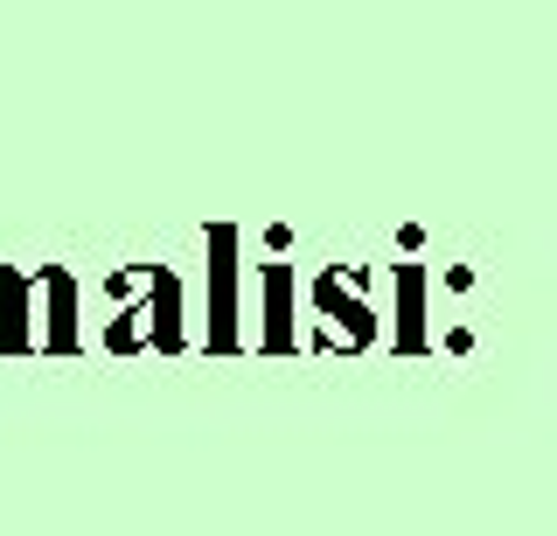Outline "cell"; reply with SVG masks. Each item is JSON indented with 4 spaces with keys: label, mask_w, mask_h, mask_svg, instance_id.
<instances>
[{
    "label": "cell",
    "mask_w": 557,
    "mask_h": 536,
    "mask_svg": "<svg viewBox=\"0 0 557 536\" xmlns=\"http://www.w3.org/2000/svg\"><path fill=\"white\" fill-rule=\"evenodd\" d=\"M307 307H313V341L321 349H342V356H356V349H370L376 341V307L362 300V272H348V265H321L313 272V286H307Z\"/></svg>",
    "instance_id": "cell-1"
},
{
    "label": "cell",
    "mask_w": 557,
    "mask_h": 536,
    "mask_svg": "<svg viewBox=\"0 0 557 536\" xmlns=\"http://www.w3.org/2000/svg\"><path fill=\"white\" fill-rule=\"evenodd\" d=\"M202 251H209V327H202V341L216 356H231V349H244V307H237V230L231 223H209L202 230Z\"/></svg>",
    "instance_id": "cell-2"
},
{
    "label": "cell",
    "mask_w": 557,
    "mask_h": 536,
    "mask_svg": "<svg viewBox=\"0 0 557 536\" xmlns=\"http://www.w3.org/2000/svg\"><path fill=\"white\" fill-rule=\"evenodd\" d=\"M28 286H35V300H42V327H35V349H57L70 356L77 349V279H70L63 265H42V272H28Z\"/></svg>",
    "instance_id": "cell-3"
},
{
    "label": "cell",
    "mask_w": 557,
    "mask_h": 536,
    "mask_svg": "<svg viewBox=\"0 0 557 536\" xmlns=\"http://www.w3.org/2000/svg\"><path fill=\"white\" fill-rule=\"evenodd\" d=\"M258 286H265V327L251 335V349H300V327H293V265H258Z\"/></svg>",
    "instance_id": "cell-4"
},
{
    "label": "cell",
    "mask_w": 557,
    "mask_h": 536,
    "mask_svg": "<svg viewBox=\"0 0 557 536\" xmlns=\"http://www.w3.org/2000/svg\"><path fill=\"white\" fill-rule=\"evenodd\" d=\"M0 349H35V327H28V272L22 265H0Z\"/></svg>",
    "instance_id": "cell-5"
},
{
    "label": "cell",
    "mask_w": 557,
    "mask_h": 536,
    "mask_svg": "<svg viewBox=\"0 0 557 536\" xmlns=\"http://www.w3.org/2000/svg\"><path fill=\"white\" fill-rule=\"evenodd\" d=\"M153 349H188L182 327V279L168 265H153Z\"/></svg>",
    "instance_id": "cell-6"
},
{
    "label": "cell",
    "mask_w": 557,
    "mask_h": 536,
    "mask_svg": "<svg viewBox=\"0 0 557 536\" xmlns=\"http://www.w3.org/2000/svg\"><path fill=\"white\" fill-rule=\"evenodd\" d=\"M391 279H397V349H418L425 341L418 335V292H425V279H418V265H397Z\"/></svg>",
    "instance_id": "cell-7"
}]
</instances>
